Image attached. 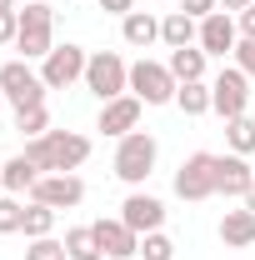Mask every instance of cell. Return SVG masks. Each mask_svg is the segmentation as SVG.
Instances as JSON below:
<instances>
[{
	"label": "cell",
	"mask_w": 255,
	"mask_h": 260,
	"mask_svg": "<svg viewBox=\"0 0 255 260\" xmlns=\"http://www.w3.org/2000/svg\"><path fill=\"white\" fill-rule=\"evenodd\" d=\"M0 10H15V0H0Z\"/></svg>",
	"instance_id": "cell-36"
},
{
	"label": "cell",
	"mask_w": 255,
	"mask_h": 260,
	"mask_svg": "<svg viewBox=\"0 0 255 260\" xmlns=\"http://www.w3.org/2000/svg\"><path fill=\"white\" fill-rule=\"evenodd\" d=\"M205 55H235V45H240V25L230 20V10H215V15H205L200 20V40H195Z\"/></svg>",
	"instance_id": "cell-11"
},
{
	"label": "cell",
	"mask_w": 255,
	"mask_h": 260,
	"mask_svg": "<svg viewBox=\"0 0 255 260\" xmlns=\"http://www.w3.org/2000/svg\"><path fill=\"white\" fill-rule=\"evenodd\" d=\"M215 5H220V0H180V10H185L190 20H205V15H215Z\"/></svg>",
	"instance_id": "cell-31"
},
{
	"label": "cell",
	"mask_w": 255,
	"mask_h": 260,
	"mask_svg": "<svg viewBox=\"0 0 255 260\" xmlns=\"http://www.w3.org/2000/svg\"><path fill=\"white\" fill-rule=\"evenodd\" d=\"M155 135L150 130H130V135H120V145H115V175L125 180V185H140L150 170H155Z\"/></svg>",
	"instance_id": "cell-3"
},
{
	"label": "cell",
	"mask_w": 255,
	"mask_h": 260,
	"mask_svg": "<svg viewBox=\"0 0 255 260\" xmlns=\"http://www.w3.org/2000/svg\"><path fill=\"white\" fill-rule=\"evenodd\" d=\"M95 240L110 260H135L140 255V235L125 225V220H95Z\"/></svg>",
	"instance_id": "cell-14"
},
{
	"label": "cell",
	"mask_w": 255,
	"mask_h": 260,
	"mask_svg": "<svg viewBox=\"0 0 255 260\" xmlns=\"http://www.w3.org/2000/svg\"><path fill=\"white\" fill-rule=\"evenodd\" d=\"M85 90L105 105V100H115V95H125L130 90V65L115 55V50H95L90 55V65H85Z\"/></svg>",
	"instance_id": "cell-4"
},
{
	"label": "cell",
	"mask_w": 255,
	"mask_h": 260,
	"mask_svg": "<svg viewBox=\"0 0 255 260\" xmlns=\"http://www.w3.org/2000/svg\"><path fill=\"white\" fill-rule=\"evenodd\" d=\"M120 35H125V45H135V50H150L160 40V20L150 10H130L125 20H120Z\"/></svg>",
	"instance_id": "cell-17"
},
{
	"label": "cell",
	"mask_w": 255,
	"mask_h": 260,
	"mask_svg": "<svg viewBox=\"0 0 255 260\" xmlns=\"http://www.w3.org/2000/svg\"><path fill=\"white\" fill-rule=\"evenodd\" d=\"M245 5H255V0H220V10H235V15H240Z\"/></svg>",
	"instance_id": "cell-34"
},
{
	"label": "cell",
	"mask_w": 255,
	"mask_h": 260,
	"mask_svg": "<svg viewBox=\"0 0 255 260\" xmlns=\"http://www.w3.org/2000/svg\"><path fill=\"white\" fill-rule=\"evenodd\" d=\"M25 235H30V240H45V235H50V230H55V210H50V205H40V200H30V205H25Z\"/></svg>",
	"instance_id": "cell-24"
},
{
	"label": "cell",
	"mask_w": 255,
	"mask_h": 260,
	"mask_svg": "<svg viewBox=\"0 0 255 260\" xmlns=\"http://www.w3.org/2000/svg\"><path fill=\"white\" fill-rule=\"evenodd\" d=\"M15 50H20L25 60H45V55L55 50V10H50L45 0H30V5L20 10V35H15Z\"/></svg>",
	"instance_id": "cell-2"
},
{
	"label": "cell",
	"mask_w": 255,
	"mask_h": 260,
	"mask_svg": "<svg viewBox=\"0 0 255 260\" xmlns=\"http://www.w3.org/2000/svg\"><path fill=\"white\" fill-rule=\"evenodd\" d=\"M175 195L180 200H210L215 195V155L210 150H195V155L180 160V170H175Z\"/></svg>",
	"instance_id": "cell-8"
},
{
	"label": "cell",
	"mask_w": 255,
	"mask_h": 260,
	"mask_svg": "<svg viewBox=\"0 0 255 260\" xmlns=\"http://www.w3.org/2000/svg\"><path fill=\"white\" fill-rule=\"evenodd\" d=\"M20 225H25V205L15 195H0V235H15Z\"/></svg>",
	"instance_id": "cell-27"
},
{
	"label": "cell",
	"mask_w": 255,
	"mask_h": 260,
	"mask_svg": "<svg viewBox=\"0 0 255 260\" xmlns=\"http://www.w3.org/2000/svg\"><path fill=\"white\" fill-rule=\"evenodd\" d=\"M235 25H240V40H255V5L240 10V20H235Z\"/></svg>",
	"instance_id": "cell-32"
},
{
	"label": "cell",
	"mask_w": 255,
	"mask_h": 260,
	"mask_svg": "<svg viewBox=\"0 0 255 260\" xmlns=\"http://www.w3.org/2000/svg\"><path fill=\"white\" fill-rule=\"evenodd\" d=\"M120 220H125L135 235H150V230L165 225V205H160L155 195H145V190H130L125 205H120Z\"/></svg>",
	"instance_id": "cell-12"
},
{
	"label": "cell",
	"mask_w": 255,
	"mask_h": 260,
	"mask_svg": "<svg viewBox=\"0 0 255 260\" xmlns=\"http://www.w3.org/2000/svg\"><path fill=\"white\" fill-rule=\"evenodd\" d=\"M225 140H230V150H235V155H250V150H255V110H250V115L225 120Z\"/></svg>",
	"instance_id": "cell-22"
},
{
	"label": "cell",
	"mask_w": 255,
	"mask_h": 260,
	"mask_svg": "<svg viewBox=\"0 0 255 260\" xmlns=\"http://www.w3.org/2000/svg\"><path fill=\"white\" fill-rule=\"evenodd\" d=\"M100 10H105V15H120V20H125L130 10H135V0H100Z\"/></svg>",
	"instance_id": "cell-33"
},
{
	"label": "cell",
	"mask_w": 255,
	"mask_h": 260,
	"mask_svg": "<svg viewBox=\"0 0 255 260\" xmlns=\"http://www.w3.org/2000/svg\"><path fill=\"white\" fill-rule=\"evenodd\" d=\"M140 260H175V245H170V235H160V230L140 235Z\"/></svg>",
	"instance_id": "cell-26"
},
{
	"label": "cell",
	"mask_w": 255,
	"mask_h": 260,
	"mask_svg": "<svg viewBox=\"0 0 255 260\" xmlns=\"http://www.w3.org/2000/svg\"><path fill=\"white\" fill-rule=\"evenodd\" d=\"M140 105H145L140 95H115V100H105V105H100V130H105V135H115V140L130 135V130H140Z\"/></svg>",
	"instance_id": "cell-13"
},
{
	"label": "cell",
	"mask_w": 255,
	"mask_h": 260,
	"mask_svg": "<svg viewBox=\"0 0 255 260\" xmlns=\"http://www.w3.org/2000/svg\"><path fill=\"white\" fill-rule=\"evenodd\" d=\"M85 65H90V55L80 45H55L40 65V80H45V90H65V85L85 80Z\"/></svg>",
	"instance_id": "cell-9"
},
{
	"label": "cell",
	"mask_w": 255,
	"mask_h": 260,
	"mask_svg": "<svg viewBox=\"0 0 255 260\" xmlns=\"http://www.w3.org/2000/svg\"><path fill=\"white\" fill-rule=\"evenodd\" d=\"M170 75L180 80V85H190V80H205V50L200 45H185V50H170Z\"/></svg>",
	"instance_id": "cell-20"
},
{
	"label": "cell",
	"mask_w": 255,
	"mask_h": 260,
	"mask_svg": "<svg viewBox=\"0 0 255 260\" xmlns=\"http://www.w3.org/2000/svg\"><path fill=\"white\" fill-rule=\"evenodd\" d=\"M135 260H140V255H135Z\"/></svg>",
	"instance_id": "cell-39"
},
{
	"label": "cell",
	"mask_w": 255,
	"mask_h": 260,
	"mask_svg": "<svg viewBox=\"0 0 255 260\" xmlns=\"http://www.w3.org/2000/svg\"><path fill=\"white\" fill-rule=\"evenodd\" d=\"M220 240L230 245V250L255 245V210H225L220 215Z\"/></svg>",
	"instance_id": "cell-18"
},
{
	"label": "cell",
	"mask_w": 255,
	"mask_h": 260,
	"mask_svg": "<svg viewBox=\"0 0 255 260\" xmlns=\"http://www.w3.org/2000/svg\"><path fill=\"white\" fill-rule=\"evenodd\" d=\"M240 200H245V210H255V185H250L245 195H240Z\"/></svg>",
	"instance_id": "cell-35"
},
{
	"label": "cell",
	"mask_w": 255,
	"mask_h": 260,
	"mask_svg": "<svg viewBox=\"0 0 255 260\" xmlns=\"http://www.w3.org/2000/svg\"><path fill=\"white\" fill-rule=\"evenodd\" d=\"M210 110L225 115V120L250 115V75H245L240 65H230V70H220V75L210 80Z\"/></svg>",
	"instance_id": "cell-5"
},
{
	"label": "cell",
	"mask_w": 255,
	"mask_h": 260,
	"mask_svg": "<svg viewBox=\"0 0 255 260\" xmlns=\"http://www.w3.org/2000/svg\"><path fill=\"white\" fill-rule=\"evenodd\" d=\"M25 260H70V255H65V240H55V235H45V240H30V250H25Z\"/></svg>",
	"instance_id": "cell-28"
},
{
	"label": "cell",
	"mask_w": 255,
	"mask_h": 260,
	"mask_svg": "<svg viewBox=\"0 0 255 260\" xmlns=\"http://www.w3.org/2000/svg\"><path fill=\"white\" fill-rule=\"evenodd\" d=\"M15 130H20L25 140L45 135V130H50V110H45V105H30V110H15Z\"/></svg>",
	"instance_id": "cell-25"
},
{
	"label": "cell",
	"mask_w": 255,
	"mask_h": 260,
	"mask_svg": "<svg viewBox=\"0 0 255 260\" xmlns=\"http://www.w3.org/2000/svg\"><path fill=\"white\" fill-rule=\"evenodd\" d=\"M0 180H5V195H30V185L40 180V165L20 150V155H10V160L0 165Z\"/></svg>",
	"instance_id": "cell-16"
},
{
	"label": "cell",
	"mask_w": 255,
	"mask_h": 260,
	"mask_svg": "<svg viewBox=\"0 0 255 260\" xmlns=\"http://www.w3.org/2000/svg\"><path fill=\"white\" fill-rule=\"evenodd\" d=\"M160 40H165L170 50H185V45L200 40V20H190L185 10H170V15L160 20Z\"/></svg>",
	"instance_id": "cell-19"
},
{
	"label": "cell",
	"mask_w": 255,
	"mask_h": 260,
	"mask_svg": "<svg viewBox=\"0 0 255 260\" xmlns=\"http://www.w3.org/2000/svg\"><path fill=\"white\" fill-rule=\"evenodd\" d=\"M0 195H5V180H0Z\"/></svg>",
	"instance_id": "cell-38"
},
{
	"label": "cell",
	"mask_w": 255,
	"mask_h": 260,
	"mask_svg": "<svg viewBox=\"0 0 255 260\" xmlns=\"http://www.w3.org/2000/svg\"><path fill=\"white\" fill-rule=\"evenodd\" d=\"M0 90L15 110H30V105H45V80L30 70V60H5L0 65Z\"/></svg>",
	"instance_id": "cell-7"
},
{
	"label": "cell",
	"mask_w": 255,
	"mask_h": 260,
	"mask_svg": "<svg viewBox=\"0 0 255 260\" xmlns=\"http://www.w3.org/2000/svg\"><path fill=\"white\" fill-rule=\"evenodd\" d=\"M25 155L40 165V175H70L90 160V140L80 130H45V135L25 140Z\"/></svg>",
	"instance_id": "cell-1"
},
{
	"label": "cell",
	"mask_w": 255,
	"mask_h": 260,
	"mask_svg": "<svg viewBox=\"0 0 255 260\" xmlns=\"http://www.w3.org/2000/svg\"><path fill=\"white\" fill-rule=\"evenodd\" d=\"M0 105H5V90H0Z\"/></svg>",
	"instance_id": "cell-37"
},
{
	"label": "cell",
	"mask_w": 255,
	"mask_h": 260,
	"mask_svg": "<svg viewBox=\"0 0 255 260\" xmlns=\"http://www.w3.org/2000/svg\"><path fill=\"white\" fill-rule=\"evenodd\" d=\"M235 65L255 80V40H240V45H235Z\"/></svg>",
	"instance_id": "cell-30"
},
{
	"label": "cell",
	"mask_w": 255,
	"mask_h": 260,
	"mask_svg": "<svg viewBox=\"0 0 255 260\" xmlns=\"http://www.w3.org/2000/svg\"><path fill=\"white\" fill-rule=\"evenodd\" d=\"M255 185V170L245 155H215V195H245Z\"/></svg>",
	"instance_id": "cell-15"
},
{
	"label": "cell",
	"mask_w": 255,
	"mask_h": 260,
	"mask_svg": "<svg viewBox=\"0 0 255 260\" xmlns=\"http://www.w3.org/2000/svg\"><path fill=\"white\" fill-rule=\"evenodd\" d=\"M30 200L40 205H50V210H75L80 200H85V180L70 170V175H40L30 185Z\"/></svg>",
	"instance_id": "cell-10"
},
{
	"label": "cell",
	"mask_w": 255,
	"mask_h": 260,
	"mask_svg": "<svg viewBox=\"0 0 255 260\" xmlns=\"http://www.w3.org/2000/svg\"><path fill=\"white\" fill-rule=\"evenodd\" d=\"M20 35V10H0V45H15Z\"/></svg>",
	"instance_id": "cell-29"
},
{
	"label": "cell",
	"mask_w": 255,
	"mask_h": 260,
	"mask_svg": "<svg viewBox=\"0 0 255 260\" xmlns=\"http://www.w3.org/2000/svg\"><path fill=\"white\" fill-rule=\"evenodd\" d=\"M180 90V80L170 75V65L160 60H135L130 65V95H140L145 105H170Z\"/></svg>",
	"instance_id": "cell-6"
},
{
	"label": "cell",
	"mask_w": 255,
	"mask_h": 260,
	"mask_svg": "<svg viewBox=\"0 0 255 260\" xmlns=\"http://www.w3.org/2000/svg\"><path fill=\"white\" fill-rule=\"evenodd\" d=\"M175 105H180L185 115H205V110H210V85H205V80L180 85V90H175Z\"/></svg>",
	"instance_id": "cell-23"
},
{
	"label": "cell",
	"mask_w": 255,
	"mask_h": 260,
	"mask_svg": "<svg viewBox=\"0 0 255 260\" xmlns=\"http://www.w3.org/2000/svg\"><path fill=\"white\" fill-rule=\"evenodd\" d=\"M65 255L70 260H105V250H100V240H95V225L65 230Z\"/></svg>",
	"instance_id": "cell-21"
}]
</instances>
